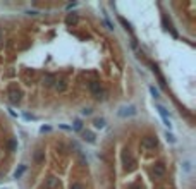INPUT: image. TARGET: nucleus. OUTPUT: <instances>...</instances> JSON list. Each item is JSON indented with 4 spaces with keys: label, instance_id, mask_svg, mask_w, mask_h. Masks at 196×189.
Instances as JSON below:
<instances>
[{
    "label": "nucleus",
    "instance_id": "f257e3e1",
    "mask_svg": "<svg viewBox=\"0 0 196 189\" xmlns=\"http://www.w3.org/2000/svg\"><path fill=\"white\" fill-rule=\"evenodd\" d=\"M88 86H89V91L95 95V98H98V100H103L105 98V91L102 89V84L98 81H91Z\"/></svg>",
    "mask_w": 196,
    "mask_h": 189
},
{
    "label": "nucleus",
    "instance_id": "f03ea898",
    "mask_svg": "<svg viewBox=\"0 0 196 189\" xmlns=\"http://www.w3.org/2000/svg\"><path fill=\"white\" fill-rule=\"evenodd\" d=\"M21 98H22L21 89L16 88V86L9 88V101H11L12 105H19V103H21Z\"/></svg>",
    "mask_w": 196,
    "mask_h": 189
},
{
    "label": "nucleus",
    "instance_id": "7ed1b4c3",
    "mask_svg": "<svg viewBox=\"0 0 196 189\" xmlns=\"http://www.w3.org/2000/svg\"><path fill=\"white\" fill-rule=\"evenodd\" d=\"M141 146L144 150H155L158 146V139H157V136H144L141 139Z\"/></svg>",
    "mask_w": 196,
    "mask_h": 189
},
{
    "label": "nucleus",
    "instance_id": "20e7f679",
    "mask_svg": "<svg viewBox=\"0 0 196 189\" xmlns=\"http://www.w3.org/2000/svg\"><path fill=\"white\" fill-rule=\"evenodd\" d=\"M165 174H167V169H165L163 163H155V165L152 167V175L155 179H163Z\"/></svg>",
    "mask_w": 196,
    "mask_h": 189
},
{
    "label": "nucleus",
    "instance_id": "39448f33",
    "mask_svg": "<svg viewBox=\"0 0 196 189\" xmlns=\"http://www.w3.org/2000/svg\"><path fill=\"white\" fill-rule=\"evenodd\" d=\"M122 163H124V169H126V170H133V169L136 167V160L131 155H127V153L122 155Z\"/></svg>",
    "mask_w": 196,
    "mask_h": 189
},
{
    "label": "nucleus",
    "instance_id": "423d86ee",
    "mask_svg": "<svg viewBox=\"0 0 196 189\" xmlns=\"http://www.w3.org/2000/svg\"><path fill=\"white\" fill-rule=\"evenodd\" d=\"M119 117H131V115H136V107L134 105H129V107H122L119 108Z\"/></svg>",
    "mask_w": 196,
    "mask_h": 189
},
{
    "label": "nucleus",
    "instance_id": "0eeeda50",
    "mask_svg": "<svg viewBox=\"0 0 196 189\" xmlns=\"http://www.w3.org/2000/svg\"><path fill=\"white\" fill-rule=\"evenodd\" d=\"M152 72H153V74L157 76V79H158V83H160V86H162V88H165V86H167V83H165V78H163V74H162V72H160V69H158V67L155 65V64H152Z\"/></svg>",
    "mask_w": 196,
    "mask_h": 189
},
{
    "label": "nucleus",
    "instance_id": "6e6552de",
    "mask_svg": "<svg viewBox=\"0 0 196 189\" xmlns=\"http://www.w3.org/2000/svg\"><path fill=\"white\" fill-rule=\"evenodd\" d=\"M55 187H59V179L50 175V177L47 179V182L43 184V189H55Z\"/></svg>",
    "mask_w": 196,
    "mask_h": 189
},
{
    "label": "nucleus",
    "instance_id": "1a4fd4ad",
    "mask_svg": "<svg viewBox=\"0 0 196 189\" xmlns=\"http://www.w3.org/2000/svg\"><path fill=\"white\" fill-rule=\"evenodd\" d=\"M55 83H57V79H55V76H53V74H50V72H47V74H45L43 84L47 86V88H52V86H55Z\"/></svg>",
    "mask_w": 196,
    "mask_h": 189
},
{
    "label": "nucleus",
    "instance_id": "9d476101",
    "mask_svg": "<svg viewBox=\"0 0 196 189\" xmlns=\"http://www.w3.org/2000/svg\"><path fill=\"white\" fill-rule=\"evenodd\" d=\"M33 160L36 163H43L45 162V151L43 150H36V151L33 153Z\"/></svg>",
    "mask_w": 196,
    "mask_h": 189
},
{
    "label": "nucleus",
    "instance_id": "9b49d317",
    "mask_svg": "<svg viewBox=\"0 0 196 189\" xmlns=\"http://www.w3.org/2000/svg\"><path fill=\"white\" fill-rule=\"evenodd\" d=\"M83 139H84L86 143H95V134H93L91 131H84V133H83Z\"/></svg>",
    "mask_w": 196,
    "mask_h": 189
},
{
    "label": "nucleus",
    "instance_id": "f8f14e48",
    "mask_svg": "<svg viewBox=\"0 0 196 189\" xmlns=\"http://www.w3.org/2000/svg\"><path fill=\"white\" fill-rule=\"evenodd\" d=\"M55 88H57V91L64 93V91L67 89V83L64 81V79H60V81H57V83H55Z\"/></svg>",
    "mask_w": 196,
    "mask_h": 189
},
{
    "label": "nucleus",
    "instance_id": "ddd939ff",
    "mask_svg": "<svg viewBox=\"0 0 196 189\" xmlns=\"http://www.w3.org/2000/svg\"><path fill=\"white\" fill-rule=\"evenodd\" d=\"M157 110L160 112V115H162V119H169V112H167V108L163 107V105L157 103Z\"/></svg>",
    "mask_w": 196,
    "mask_h": 189
},
{
    "label": "nucleus",
    "instance_id": "4468645a",
    "mask_svg": "<svg viewBox=\"0 0 196 189\" xmlns=\"http://www.w3.org/2000/svg\"><path fill=\"white\" fill-rule=\"evenodd\" d=\"M66 22L69 24V26H72V24H76L78 22V16L76 14H67V17H66Z\"/></svg>",
    "mask_w": 196,
    "mask_h": 189
},
{
    "label": "nucleus",
    "instance_id": "2eb2a0df",
    "mask_svg": "<svg viewBox=\"0 0 196 189\" xmlns=\"http://www.w3.org/2000/svg\"><path fill=\"white\" fill-rule=\"evenodd\" d=\"M119 22H121L122 26L126 28V31H129V33H131V31H133V29H131V24H129V22H127L126 19H124V17H121V16H119Z\"/></svg>",
    "mask_w": 196,
    "mask_h": 189
},
{
    "label": "nucleus",
    "instance_id": "dca6fc26",
    "mask_svg": "<svg viewBox=\"0 0 196 189\" xmlns=\"http://www.w3.org/2000/svg\"><path fill=\"white\" fill-rule=\"evenodd\" d=\"M7 146H9V150H11V151H16V150H17V141L12 137V139H9Z\"/></svg>",
    "mask_w": 196,
    "mask_h": 189
},
{
    "label": "nucleus",
    "instance_id": "f3484780",
    "mask_svg": "<svg viewBox=\"0 0 196 189\" xmlns=\"http://www.w3.org/2000/svg\"><path fill=\"white\" fill-rule=\"evenodd\" d=\"M105 124H107L105 122V119H95V127L96 129H103Z\"/></svg>",
    "mask_w": 196,
    "mask_h": 189
},
{
    "label": "nucleus",
    "instance_id": "a211bd4d",
    "mask_svg": "<svg viewBox=\"0 0 196 189\" xmlns=\"http://www.w3.org/2000/svg\"><path fill=\"white\" fill-rule=\"evenodd\" d=\"M24 170H26V165H21V167H19L17 170L14 172V177H16V179H19L22 174H24Z\"/></svg>",
    "mask_w": 196,
    "mask_h": 189
},
{
    "label": "nucleus",
    "instance_id": "6ab92c4d",
    "mask_svg": "<svg viewBox=\"0 0 196 189\" xmlns=\"http://www.w3.org/2000/svg\"><path fill=\"white\" fill-rule=\"evenodd\" d=\"M150 93L153 95V98H160V93L158 89H155V86H150Z\"/></svg>",
    "mask_w": 196,
    "mask_h": 189
},
{
    "label": "nucleus",
    "instance_id": "aec40b11",
    "mask_svg": "<svg viewBox=\"0 0 196 189\" xmlns=\"http://www.w3.org/2000/svg\"><path fill=\"white\" fill-rule=\"evenodd\" d=\"M165 137H167V141H169V143H175V136L172 133H165Z\"/></svg>",
    "mask_w": 196,
    "mask_h": 189
},
{
    "label": "nucleus",
    "instance_id": "412c9836",
    "mask_svg": "<svg viewBox=\"0 0 196 189\" xmlns=\"http://www.w3.org/2000/svg\"><path fill=\"white\" fill-rule=\"evenodd\" d=\"M71 189H84V186H83L81 182H72V184H71Z\"/></svg>",
    "mask_w": 196,
    "mask_h": 189
},
{
    "label": "nucleus",
    "instance_id": "4be33fe9",
    "mask_svg": "<svg viewBox=\"0 0 196 189\" xmlns=\"http://www.w3.org/2000/svg\"><path fill=\"white\" fill-rule=\"evenodd\" d=\"M57 150H60V153H62V155H66V153H67V148H66V145H64V143H59Z\"/></svg>",
    "mask_w": 196,
    "mask_h": 189
},
{
    "label": "nucleus",
    "instance_id": "5701e85b",
    "mask_svg": "<svg viewBox=\"0 0 196 189\" xmlns=\"http://www.w3.org/2000/svg\"><path fill=\"white\" fill-rule=\"evenodd\" d=\"M83 129V122L81 120H76L74 122V131H81Z\"/></svg>",
    "mask_w": 196,
    "mask_h": 189
},
{
    "label": "nucleus",
    "instance_id": "b1692460",
    "mask_svg": "<svg viewBox=\"0 0 196 189\" xmlns=\"http://www.w3.org/2000/svg\"><path fill=\"white\" fill-rule=\"evenodd\" d=\"M182 167H184V172H189V170H191V163L184 162V163H182Z\"/></svg>",
    "mask_w": 196,
    "mask_h": 189
},
{
    "label": "nucleus",
    "instance_id": "393cba45",
    "mask_svg": "<svg viewBox=\"0 0 196 189\" xmlns=\"http://www.w3.org/2000/svg\"><path fill=\"white\" fill-rule=\"evenodd\" d=\"M127 189H141V186L139 184H129V187Z\"/></svg>",
    "mask_w": 196,
    "mask_h": 189
},
{
    "label": "nucleus",
    "instance_id": "a878e982",
    "mask_svg": "<svg viewBox=\"0 0 196 189\" xmlns=\"http://www.w3.org/2000/svg\"><path fill=\"white\" fill-rule=\"evenodd\" d=\"M91 114V110H89V108H84V110H83V115H89Z\"/></svg>",
    "mask_w": 196,
    "mask_h": 189
},
{
    "label": "nucleus",
    "instance_id": "bb28decb",
    "mask_svg": "<svg viewBox=\"0 0 196 189\" xmlns=\"http://www.w3.org/2000/svg\"><path fill=\"white\" fill-rule=\"evenodd\" d=\"M0 43H2V36H0Z\"/></svg>",
    "mask_w": 196,
    "mask_h": 189
}]
</instances>
